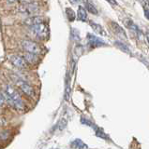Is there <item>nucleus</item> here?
<instances>
[{"label": "nucleus", "mask_w": 149, "mask_h": 149, "mask_svg": "<svg viewBox=\"0 0 149 149\" xmlns=\"http://www.w3.org/2000/svg\"><path fill=\"white\" fill-rule=\"evenodd\" d=\"M0 92L2 93L5 102H7L8 104H10L11 106H12L13 108L18 111L25 110V105L22 100L21 95L12 86L6 84V85L4 86V88Z\"/></svg>", "instance_id": "1"}, {"label": "nucleus", "mask_w": 149, "mask_h": 149, "mask_svg": "<svg viewBox=\"0 0 149 149\" xmlns=\"http://www.w3.org/2000/svg\"><path fill=\"white\" fill-rule=\"evenodd\" d=\"M11 79L13 80L16 84V86L20 88V90L25 93V95L29 96V97H34L35 96V91L34 88H32L28 82H26L25 80H23L22 78H20L19 77L17 76V74H11Z\"/></svg>", "instance_id": "2"}, {"label": "nucleus", "mask_w": 149, "mask_h": 149, "mask_svg": "<svg viewBox=\"0 0 149 149\" xmlns=\"http://www.w3.org/2000/svg\"><path fill=\"white\" fill-rule=\"evenodd\" d=\"M4 104H5V100H4V98H3L2 93L0 92V106L4 105Z\"/></svg>", "instance_id": "18"}, {"label": "nucleus", "mask_w": 149, "mask_h": 149, "mask_svg": "<svg viewBox=\"0 0 149 149\" xmlns=\"http://www.w3.org/2000/svg\"><path fill=\"white\" fill-rule=\"evenodd\" d=\"M23 58L25 60V62L27 63H30V64H35L39 62V57L38 55L36 54H32V53H28V52H25L23 56Z\"/></svg>", "instance_id": "11"}, {"label": "nucleus", "mask_w": 149, "mask_h": 149, "mask_svg": "<svg viewBox=\"0 0 149 149\" xmlns=\"http://www.w3.org/2000/svg\"><path fill=\"white\" fill-rule=\"evenodd\" d=\"M40 7L35 1L34 2H28V3H22V5L19 7V11L26 14V15H34L39 11Z\"/></svg>", "instance_id": "5"}, {"label": "nucleus", "mask_w": 149, "mask_h": 149, "mask_svg": "<svg viewBox=\"0 0 149 149\" xmlns=\"http://www.w3.org/2000/svg\"><path fill=\"white\" fill-rule=\"evenodd\" d=\"M30 31L36 37L40 39H44L49 35V28L45 23H40V24L35 25L33 27H30Z\"/></svg>", "instance_id": "4"}, {"label": "nucleus", "mask_w": 149, "mask_h": 149, "mask_svg": "<svg viewBox=\"0 0 149 149\" xmlns=\"http://www.w3.org/2000/svg\"><path fill=\"white\" fill-rule=\"evenodd\" d=\"M111 27L113 29V32L116 36H118L120 38L127 39V34H126L125 30L121 27L116 22H111Z\"/></svg>", "instance_id": "9"}, {"label": "nucleus", "mask_w": 149, "mask_h": 149, "mask_svg": "<svg viewBox=\"0 0 149 149\" xmlns=\"http://www.w3.org/2000/svg\"><path fill=\"white\" fill-rule=\"evenodd\" d=\"M43 18H41L40 16H31L29 18L25 19V20L23 22L25 25L29 26V27H33L35 25L40 24V23H43Z\"/></svg>", "instance_id": "8"}, {"label": "nucleus", "mask_w": 149, "mask_h": 149, "mask_svg": "<svg viewBox=\"0 0 149 149\" xmlns=\"http://www.w3.org/2000/svg\"><path fill=\"white\" fill-rule=\"evenodd\" d=\"M71 36H73V38L75 40H79L80 39V35H79V31L75 28H72L71 29Z\"/></svg>", "instance_id": "17"}, {"label": "nucleus", "mask_w": 149, "mask_h": 149, "mask_svg": "<svg viewBox=\"0 0 149 149\" xmlns=\"http://www.w3.org/2000/svg\"><path fill=\"white\" fill-rule=\"evenodd\" d=\"M21 46H22L23 49H24L25 52L32 53V54H36V55H39L41 52L40 46L38 43H36L35 41H32V40H24V41H22Z\"/></svg>", "instance_id": "3"}, {"label": "nucleus", "mask_w": 149, "mask_h": 149, "mask_svg": "<svg viewBox=\"0 0 149 149\" xmlns=\"http://www.w3.org/2000/svg\"><path fill=\"white\" fill-rule=\"evenodd\" d=\"M77 19L81 22H85L87 20V11L85 10V8L83 6H79L78 7V10H77Z\"/></svg>", "instance_id": "12"}, {"label": "nucleus", "mask_w": 149, "mask_h": 149, "mask_svg": "<svg viewBox=\"0 0 149 149\" xmlns=\"http://www.w3.org/2000/svg\"><path fill=\"white\" fill-rule=\"evenodd\" d=\"M106 1L109 4H111L112 6H117V2H116L115 0H106Z\"/></svg>", "instance_id": "19"}, {"label": "nucleus", "mask_w": 149, "mask_h": 149, "mask_svg": "<svg viewBox=\"0 0 149 149\" xmlns=\"http://www.w3.org/2000/svg\"><path fill=\"white\" fill-rule=\"evenodd\" d=\"M87 39H88V43L91 47L93 48H96V47H100V46H103L105 45V43L101 39H100L99 37L95 36L94 35H90L88 34L87 36Z\"/></svg>", "instance_id": "10"}, {"label": "nucleus", "mask_w": 149, "mask_h": 149, "mask_svg": "<svg viewBox=\"0 0 149 149\" xmlns=\"http://www.w3.org/2000/svg\"><path fill=\"white\" fill-rule=\"evenodd\" d=\"M89 25L91 26L92 29L97 33V34H99L100 36H106L107 35L105 30L103 29V27H102L100 24H99V23H96L94 22H89Z\"/></svg>", "instance_id": "13"}, {"label": "nucleus", "mask_w": 149, "mask_h": 149, "mask_svg": "<svg viewBox=\"0 0 149 149\" xmlns=\"http://www.w3.org/2000/svg\"><path fill=\"white\" fill-rule=\"evenodd\" d=\"M66 14H67V17L69 22H73L76 19V13L74 12V10L71 8H66Z\"/></svg>", "instance_id": "15"}, {"label": "nucleus", "mask_w": 149, "mask_h": 149, "mask_svg": "<svg viewBox=\"0 0 149 149\" xmlns=\"http://www.w3.org/2000/svg\"><path fill=\"white\" fill-rule=\"evenodd\" d=\"M6 1H7L8 3H11V4H12V3H16V2L22 1V0H6Z\"/></svg>", "instance_id": "20"}, {"label": "nucleus", "mask_w": 149, "mask_h": 149, "mask_svg": "<svg viewBox=\"0 0 149 149\" xmlns=\"http://www.w3.org/2000/svg\"><path fill=\"white\" fill-rule=\"evenodd\" d=\"M80 0H69V2H71V4H73V5H75V4H77Z\"/></svg>", "instance_id": "21"}, {"label": "nucleus", "mask_w": 149, "mask_h": 149, "mask_svg": "<svg viewBox=\"0 0 149 149\" xmlns=\"http://www.w3.org/2000/svg\"><path fill=\"white\" fill-rule=\"evenodd\" d=\"M115 45L117 46L120 49H122L123 51H125L126 53H130V50L129 49V47L127 45H125L124 43H122L121 41H116L115 42Z\"/></svg>", "instance_id": "16"}, {"label": "nucleus", "mask_w": 149, "mask_h": 149, "mask_svg": "<svg viewBox=\"0 0 149 149\" xmlns=\"http://www.w3.org/2000/svg\"><path fill=\"white\" fill-rule=\"evenodd\" d=\"M85 8L86 11L90 12L91 14H94V15H97V8L91 2L88 1V0H85Z\"/></svg>", "instance_id": "14"}, {"label": "nucleus", "mask_w": 149, "mask_h": 149, "mask_svg": "<svg viewBox=\"0 0 149 149\" xmlns=\"http://www.w3.org/2000/svg\"><path fill=\"white\" fill-rule=\"evenodd\" d=\"M10 60H11V63L17 68L25 70V69H27V67H28V63L25 62V60L23 58V56L12 55Z\"/></svg>", "instance_id": "6"}, {"label": "nucleus", "mask_w": 149, "mask_h": 149, "mask_svg": "<svg viewBox=\"0 0 149 149\" xmlns=\"http://www.w3.org/2000/svg\"><path fill=\"white\" fill-rule=\"evenodd\" d=\"M123 23L125 24L126 27L129 28V29L131 30L132 32H134L138 36H141L143 35L142 31L140 30V28L137 26V24L132 20H130V19H129V18H125L123 20Z\"/></svg>", "instance_id": "7"}]
</instances>
